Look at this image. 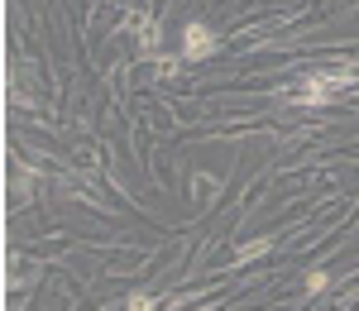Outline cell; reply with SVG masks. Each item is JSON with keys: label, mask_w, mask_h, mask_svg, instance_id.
I'll return each mask as SVG.
<instances>
[{"label": "cell", "mask_w": 359, "mask_h": 311, "mask_svg": "<svg viewBox=\"0 0 359 311\" xmlns=\"http://www.w3.org/2000/svg\"><path fill=\"white\" fill-rule=\"evenodd\" d=\"M211 53H216V34L201 25V20L187 25V34H182V57H211Z\"/></svg>", "instance_id": "1"}]
</instances>
